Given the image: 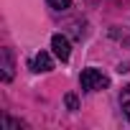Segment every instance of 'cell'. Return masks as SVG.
<instances>
[{
    "mask_svg": "<svg viewBox=\"0 0 130 130\" xmlns=\"http://www.w3.org/2000/svg\"><path fill=\"white\" fill-rule=\"evenodd\" d=\"M79 84H82L84 92H97V89H105V87L110 84V79H107V74H102L100 69H84L82 77H79Z\"/></svg>",
    "mask_w": 130,
    "mask_h": 130,
    "instance_id": "cell-1",
    "label": "cell"
},
{
    "mask_svg": "<svg viewBox=\"0 0 130 130\" xmlns=\"http://www.w3.org/2000/svg\"><path fill=\"white\" fill-rule=\"evenodd\" d=\"M51 48H54L56 59H61V61H69V56H72V46H69V38H67V36L54 33V36H51Z\"/></svg>",
    "mask_w": 130,
    "mask_h": 130,
    "instance_id": "cell-2",
    "label": "cell"
},
{
    "mask_svg": "<svg viewBox=\"0 0 130 130\" xmlns=\"http://www.w3.org/2000/svg\"><path fill=\"white\" fill-rule=\"evenodd\" d=\"M31 69H33V72H51V69H54V61H51V56H48L46 51H38V54L33 56V61H31Z\"/></svg>",
    "mask_w": 130,
    "mask_h": 130,
    "instance_id": "cell-3",
    "label": "cell"
},
{
    "mask_svg": "<svg viewBox=\"0 0 130 130\" xmlns=\"http://www.w3.org/2000/svg\"><path fill=\"white\" fill-rule=\"evenodd\" d=\"M0 56H3V79L10 82L13 79V51L10 48H3Z\"/></svg>",
    "mask_w": 130,
    "mask_h": 130,
    "instance_id": "cell-4",
    "label": "cell"
},
{
    "mask_svg": "<svg viewBox=\"0 0 130 130\" xmlns=\"http://www.w3.org/2000/svg\"><path fill=\"white\" fill-rule=\"evenodd\" d=\"M120 107H122V112H125L127 120H130V84L122 87V92H120Z\"/></svg>",
    "mask_w": 130,
    "mask_h": 130,
    "instance_id": "cell-5",
    "label": "cell"
},
{
    "mask_svg": "<svg viewBox=\"0 0 130 130\" xmlns=\"http://www.w3.org/2000/svg\"><path fill=\"white\" fill-rule=\"evenodd\" d=\"M48 5L54 10H67V8H72V0H48Z\"/></svg>",
    "mask_w": 130,
    "mask_h": 130,
    "instance_id": "cell-6",
    "label": "cell"
},
{
    "mask_svg": "<svg viewBox=\"0 0 130 130\" xmlns=\"http://www.w3.org/2000/svg\"><path fill=\"white\" fill-rule=\"evenodd\" d=\"M64 102H67L69 110H79V100H77V94H67V97H64Z\"/></svg>",
    "mask_w": 130,
    "mask_h": 130,
    "instance_id": "cell-7",
    "label": "cell"
}]
</instances>
